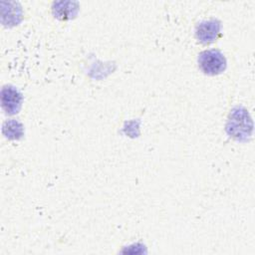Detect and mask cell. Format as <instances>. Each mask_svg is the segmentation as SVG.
I'll list each match as a JSON object with an SVG mask.
<instances>
[{"label":"cell","instance_id":"277c9868","mask_svg":"<svg viewBox=\"0 0 255 255\" xmlns=\"http://www.w3.org/2000/svg\"><path fill=\"white\" fill-rule=\"evenodd\" d=\"M221 29V24L216 19H210L200 22L195 29V35L199 42L203 44H210L214 42Z\"/></svg>","mask_w":255,"mask_h":255},{"label":"cell","instance_id":"6da1fadb","mask_svg":"<svg viewBox=\"0 0 255 255\" xmlns=\"http://www.w3.org/2000/svg\"><path fill=\"white\" fill-rule=\"evenodd\" d=\"M253 123L246 109L235 107L229 114L226 132L232 138L238 141H246L251 137Z\"/></svg>","mask_w":255,"mask_h":255},{"label":"cell","instance_id":"5b68a950","mask_svg":"<svg viewBox=\"0 0 255 255\" xmlns=\"http://www.w3.org/2000/svg\"><path fill=\"white\" fill-rule=\"evenodd\" d=\"M3 131L8 138H20L23 134V127L20 123L11 121L4 124Z\"/></svg>","mask_w":255,"mask_h":255},{"label":"cell","instance_id":"7a4b0ae2","mask_svg":"<svg viewBox=\"0 0 255 255\" xmlns=\"http://www.w3.org/2000/svg\"><path fill=\"white\" fill-rule=\"evenodd\" d=\"M226 59L219 50H206L198 55L199 69L206 75H219L226 69Z\"/></svg>","mask_w":255,"mask_h":255},{"label":"cell","instance_id":"3957f363","mask_svg":"<svg viewBox=\"0 0 255 255\" xmlns=\"http://www.w3.org/2000/svg\"><path fill=\"white\" fill-rule=\"evenodd\" d=\"M22 94L12 86H6L1 90V106L7 115H16L22 105Z\"/></svg>","mask_w":255,"mask_h":255}]
</instances>
